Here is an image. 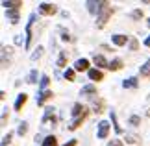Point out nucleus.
<instances>
[{"label":"nucleus","mask_w":150,"mask_h":146,"mask_svg":"<svg viewBox=\"0 0 150 146\" xmlns=\"http://www.w3.org/2000/svg\"><path fill=\"white\" fill-rule=\"evenodd\" d=\"M56 11H57L56 4H48V2H41V4H39V13H43V15H54Z\"/></svg>","instance_id":"obj_3"},{"label":"nucleus","mask_w":150,"mask_h":146,"mask_svg":"<svg viewBox=\"0 0 150 146\" xmlns=\"http://www.w3.org/2000/svg\"><path fill=\"white\" fill-rule=\"evenodd\" d=\"M141 17H143V11H141V9L132 11V19H141Z\"/></svg>","instance_id":"obj_32"},{"label":"nucleus","mask_w":150,"mask_h":146,"mask_svg":"<svg viewBox=\"0 0 150 146\" xmlns=\"http://www.w3.org/2000/svg\"><path fill=\"white\" fill-rule=\"evenodd\" d=\"M130 48H132V50H137V41H135V39L130 43Z\"/></svg>","instance_id":"obj_35"},{"label":"nucleus","mask_w":150,"mask_h":146,"mask_svg":"<svg viewBox=\"0 0 150 146\" xmlns=\"http://www.w3.org/2000/svg\"><path fill=\"white\" fill-rule=\"evenodd\" d=\"M130 124H132V126H139V124H141V116L132 115V116H130Z\"/></svg>","instance_id":"obj_27"},{"label":"nucleus","mask_w":150,"mask_h":146,"mask_svg":"<svg viewBox=\"0 0 150 146\" xmlns=\"http://www.w3.org/2000/svg\"><path fill=\"white\" fill-rule=\"evenodd\" d=\"M74 71H76V72H85V71H91V68H89V59H85V57H82V59H76V63H74Z\"/></svg>","instance_id":"obj_4"},{"label":"nucleus","mask_w":150,"mask_h":146,"mask_svg":"<svg viewBox=\"0 0 150 146\" xmlns=\"http://www.w3.org/2000/svg\"><path fill=\"white\" fill-rule=\"evenodd\" d=\"M145 46H148V48H150V35L145 39Z\"/></svg>","instance_id":"obj_38"},{"label":"nucleus","mask_w":150,"mask_h":146,"mask_svg":"<svg viewBox=\"0 0 150 146\" xmlns=\"http://www.w3.org/2000/svg\"><path fill=\"white\" fill-rule=\"evenodd\" d=\"M15 43H17V44H22V35H17V37H15Z\"/></svg>","instance_id":"obj_37"},{"label":"nucleus","mask_w":150,"mask_h":146,"mask_svg":"<svg viewBox=\"0 0 150 146\" xmlns=\"http://www.w3.org/2000/svg\"><path fill=\"white\" fill-rule=\"evenodd\" d=\"M54 96V92L52 91H43V92H39V96H37V106H43L47 100H50V98Z\"/></svg>","instance_id":"obj_11"},{"label":"nucleus","mask_w":150,"mask_h":146,"mask_svg":"<svg viewBox=\"0 0 150 146\" xmlns=\"http://www.w3.org/2000/svg\"><path fill=\"white\" fill-rule=\"evenodd\" d=\"M87 6H89V13H96V15H98L100 13V6H104V2H87Z\"/></svg>","instance_id":"obj_14"},{"label":"nucleus","mask_w":150,"mask_h":146,"mask_svg":"<svg viewBox=\"0 0 150 146\" xmlns=\"http://www.w3.org/2000/svg\"><path fill=\"white\" fill-rule=\"evenodd\" d=\"M148 26H150V17H148Z\"/></svg>","instance_id":"obj_39"},{"label":"nucleus","mask_w":150,"mask_h":146,"mask_svg":"<svg viewBox=\"0 0 150 146\" xmlns=\"http://www.w3.org/2000/svg\"><path fill=\"white\" fill-rule=\"evenodd\" d=\"M54 107H47V109H45V116H43V122H48L50 118L52 120H54Z\"/></svg>","instance_id":"obj_21"},{"label":"nucleus","mask_w":150,"mask_h":146,"mask_svg":"<svg viewBox=\"0 0 150 146\" xmlns=\"http://www.w3.org/2000/svg\"><path fill=\"white\" fill-rule=\"evenodd\" d=\"M80 95L82 96H96V85H93V83L83 85L82 91H80Z\"/></svg>","instance_id":"obj_6"},{"label":"nucleus","mask_w":150,"mask_h":146,"mask_svg":"<svg viewBox=\"0 0 150 146\" xmlns=\"http://www.w3.org/2000/svg\"><path fill=\"white\" fill-rule=\"evenodd\" d=\"M41 52H43V46H37V48H35V54H32V61H35L37 57H41Z\"/></svg>","instance_id":"obj_29"},{"label":"nucleus","mask_w":150,"mask_h":146,"mask_svg":"<svg viewBox=\"0 0 150 146\" xmlns=\"http://www.w3.org/2000/svg\"><path fill=\"white\" fill-rule=\"evenodd\" d=\"M87 76H89L91 81H102L104 80V72L100 71V68H91V71L87 72Z\"/></svg>","instance_id":"obj_5"},{"label":"nucleus","mask_w":150,"mask_h":146,"mask_svg":"<svg viewBox=\"0 0 150 146\" xmlns=\"http://www.w3.org/2000/svg\"><path fill=\"white\" fill-rule=\"evenodd\" d=\"M61 39H63V41H71V35H69V33H65V32H63V33H61Z\"/></svg>","instance_id":"obj_36"},{"label":"nucleus","mask_w":150,"mask_h":146,"mask_svg":"<svg viewBox=\"0 0 150 146\" xmlns=\"http://www.w3.org/2000/svg\"><path fill=\"white\" fill-rule=\"evenodd\" d=\"M41 146H57L56 135H47V137H45V141L41 142Z\"/></svg>","instance_id":"obj_16"},{"label":"nucleus","mask_w":150,"mask_h":146,"mask_svg":"<svg viewBox=\"0 0 150 146\" xmlns=\"http://www.w3.org/2000/svg\"><path fill=\"white\" fill-rule=\"evenodd\" d=\"M111 43L115 46H124L126 43H128V37L122 35V33H115V35H111Z\"/></svg>","instance_id":"obj_8"},{"label":"nucleus","mask_w":150,"mask_h":146,"mask_svg":"<svg viewBox=\"0 0 150 146\" xmlns=\"http://www.w3.org/2000/svg\"><path fill=\"white\" fill-rule=\"evenodd\" d=\"M48 83H50V78H48L47 74H43L41 80H39V89H41V92H43V91H48V89H47Z\"/></svg>","instance_id":"obj_17"},{"label":"nucleus","mask_w":150,"mask_h":146,"mask_svg":"<svg viewBox=\"0 0 150 146\" xmlns=\"http://www.w3.org/2000/svg\"><path fill=\"white\" fill-rule=\"evenodd\" d=\"M141 76H150V59L141 67Z\"/></svg>","instance_id":"obj_24"},{"label":"nucleus","mask_w":150,"mask_h":146,"mask_svg":"<svg viewBox=\"0 0 150 146\" xmlns=\"http://www.w3.org/2000/svg\"><path fill=\"white\" fill-rule=\"evenodd\" d=\"M122 68V59L120 57H115V59L109 61V71H120Z\"/></svg>","instance_id":"obj_15"},{"label":"nucleus","mask_w":150,"mask_h":146,"mask_svg":"<svg viewBox=\"0 0 150 146\" xmlns=\"http://www.w3.org/2000/svg\"><path fill=\"white\" fill-rule=\"evenodd\" d=\"M122 87L124 89H135L137 87V78H128L122 81Z\"/></svg>","instance_id":"obj_18"},{"label":"nucleus","mask_w":150,"mask_h":146,"mask_svg":"<svg viewBox=\"0 0 150 146\" xmlns=\"http://www.w3.org/2000/svg\"><path fill=\"white\" fill-rule=\"evenodd\" d=\"M108 146H124V142L119 141V139H111V141L108 142Z\"/></svg>","instance_id":"obj_30"},{"label":"nucleus","mask_w":150,"mask_h":146,"mask_svg":"<svg viewBox=\"0 0 150 146\" xmlns=\"http://www.w3.org/2000/svg\"><path fill=\"white\" fill-rule=\"evenodd\" d=\"M87 115H89V111H85V113L82 115V116H78V118H74L71 124H69V130L71 131H74V130H78V126H82V122L87 118Z\"/></svg>","instance_id":"obj_7"},{"label":"nucleus","mask_w":150,"mask_h":146,"mask_svg":"<svg viewBox=\"0 0 150 146\" xmlns=\"http://www.w3.org/2000/svg\"><path fill=\"white\" fill-rule=\"evenodd\" d=\"M2 6L6 9H19L22 6V2H11V0H8V2H2Z\"/></svg>","instance_id":"obj_20"},{"label":"nucleus","mask_w":150,"mask_h":146,"mask_svg":"<svg viewBox=\"0 0 150 146\" xmlns=\"http://www.w3.org/2000/svg\"><path fill=\"white\" fill-rule=\"evenodd\" d=\"M85 111H87V109H85L82 104H74V106H72V116H74V118H78V116H82Z\"/></svg>","instance_id":"obj_13"},{"label":"nucleus","mask_w":150,"mask_h":146,"mask_svg":"<svg viewBox=\"0 0 150 146\" xmlns=\"http://www.w3.org/2000/svg\"><path fill=\"white\" fill-rule=\"evenodd\" d=\"M111 15H113V8H109L108 2H104L100 13H98V19H96V26H98V28H104V26H106V22H108V19H109Z\"/></svg>","instance_id":"obj_1"},{"label":"nucleus","mask_w":150,"mask_h":146,"mask_svg":"<svg viewBox=\"0 0 150 146\" xmlns=\"http://www.w3.org/2000/svg\"><path fill=\"white\" fill-rule=\"evenodd\" d=\"M28 83H37V71L35 68H33L30 72V76H28Z\"/></svg>","instance_id":"obj_26"},{"label":"nucleus","mask_w":150,"mask_h":146,"mask_svg":"<svg viewBox=\"0 0 150 146\" xmlns=\"http://www.w3.org/2000/svg\"><path fill=\"white\" fill-rule=\"evenodd\" d=\"M109 116H111V122H113V130L117 131V133H124V130L119 126V122H117V115H115L113 111H111V115H109Z\"/></svg>","instance_id":"obj_19"},{"label":"nucleus","mask_w":150,"mask_h":146,"mask_svg":"<svg viewBox=\"0 0 150 146\" xmlns=\"http://www.w3.org/2000/svg\"><path fill=\"white\" fill-rule=\"evenodd\" d=\"M126 142H128V144H135L137 142V137L135 135H126Z\"/></svg>","instance_id":"obj_31"},{"label":"nucleus","mask_w":150,"mask_h":146,"mask_svg":"<svg viewBox=\"0 0 150 146\" xmlns=\"http://www.w3.org/2000/svg\"><path fill=\"white\" fill-rule=\"evenodd\" d=\"M93 61H95V65L96 67H98V68H109V61L106 59V57H104V56H95L93 57Z\"/></svg>","instance_id":"obj_9"},{"label":"nucleus","mask_w":150,"mask_h":146,"mask_svg":"<svg viewBox=\"0 0 150 146\" xmlns=\"http://www.w3.org/2000/svg\"><path fill=\"white\" fill-rule=\"evenodd\" d=\"M109 122L108 120H100L98 122V126H96V137L100 139V141H104V139H108V135H109Z\"/></svg>","instance_id":"obj_2"},{"label":"nucleus","mask_w":150,"mask_h":146,"mask_svg":"<svg viewBox=\"0 0 150 146\" xmlns=\"http://www.w3.org/2000/svg\"><path fill=\"white\" fill-rule=\"evenodd\" d=\"M102 107H104V102L102 100H98V104H95V111H96V113H102V111H100Z\"/></svg>","instance_id":"obj_33"},{"label":"nucleus","mask_w":150,"mask_h":146,"mask_svg":"<svg viewBox=\"0 0 150 146\" xmlns=\"http://www.w3.org/2000/svg\"><path fill=\"white\" fill-rule=\"evenodd\" d=\"M6 17L11 24H17L19 22V9H6Z\"/></svg>","instance_id":"obj_10"},{"label":"nucleus","mask_w":150,"mask_h":146,"mask_svg":"<svg viewBox=\"0 0 150 146\" xmlns=\"http://www.w3.org/2000/svg\"><path fill=\"white\" fill-rule=\"evenodd\" d=\"M76 144H78V139H71V141L67 144H63V146H76Z\"/></svg>","instance_id":"obj_34"},{"label":"nucleus","mask_w":150,"mask_h":146,"mask_svg":"<svg viewBox=\"0 0 150 146\" xmlns=\"http://www.w3.org/2000/svg\"><path fill=\"white\" fill-rule=\"evenodd\" d=\"M11 137H13V133H8V135H4V139H2V146H8L9 142H11Z\"/></svg>","instance_id":"obj_28"},{"label":"nucleus","mask_w":150,"mask_h":146,"mask_svg":"<svg viewBox=\"0 0 150 146\" xmlns=\"http://www.w3.org/2000/svg\"><path fill=\"white\" fill-rule=\"evenodd\" d=\"M74 76H76V71H74V68H67L65 71V78L69 81H74Z\"/></svg>","instance_id":"obj_25"},{"label":"nucleus","mask_w":150,"mask_h":146,"mask_svg":"<svg viewBox=\"0 0 150 146\" xmlns=\"http://www.w3.org/2000/svg\"><path fill=\"white\" fill-rule=\"evenodd\" d=\"M26 100H28V95L26 92H21V95L17 96V100H15V111H21L22 106L26 104Z\"/></svg>","instance_id":"obj_12"},{"label":"nucleus","mask_w":150,"mask_h":146,"mask_svg":"<svg viewBox=\"0 0 150 146\" xmlns=\"http://www.w3.org/2000/svg\"><path fill=\"white\" fill-rule=\"evenodd\" d=\"M65 63H67V52H61L57 57V67H65Z\"/></svg>","instance_id":"obj_23"},{"label":"nucleus","mask_w":150,"mask_h":146,"mask_svg":"<svg viewBox=\"0 0 150 146\" xmlns=\"http://www.w3.org/2000/svg\"><path fill=\"white\" fill-rule=\"evenodd\" d=\"M26 131H28V122L26 120H22L21 124H19V130H17V133L22 137V135H26Z\"/></svg>","instance_id":"obj_22"}]
</instances>
